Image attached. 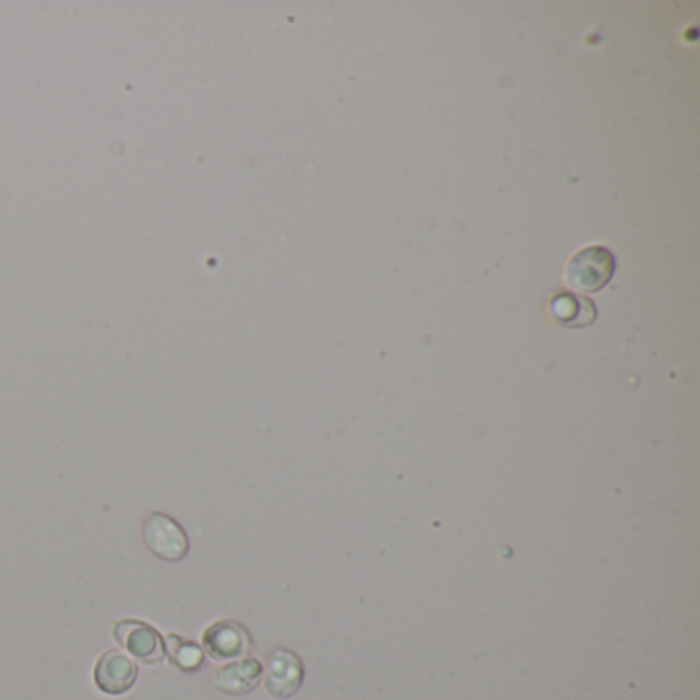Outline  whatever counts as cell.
Instances as JSON below:
<instances>
[{
	"instance_id": "2",
	"label": "cell",
	"mask_w": 700,
	"mask_h": 700,
	"mask_svg": "<svg viewBox=\"0 0 700 700\" xmlns=\"http://www.w3.org/2000/svg\"><path fill=\"white\" fill-rule=\"evenodd\" d=\"M615 255L602 247L584 248L567 265L565 282L569 288L590 294L605 288L615 274Z\"/></svg>"
},
{
	"instance_id": "3",
	"label": "cell",
	"mask_w": 700,
	"mask_h": 700,
	"mask_svg": "<svg viewBox=\"0 0 700 700\" xmlns=\"http://www.w3.org/2000/svg\"><path fill=\"white\" fill-rule=\"evenodd\" d=\"M113 637L128 653L142 663H159L165 659V643L159 631L142 620H120L113 627Z\"/></svg>"
},
{
	"instance_id": "5",
	"label": "cell",
	"mask_w": 700,
	"mask_h": 700,
	"mask_svg": "<svg viewBox=\"0 0 700 700\" xmlns=\"http://www.w3.org/2000/svg\"><path fill=\"white\" fill-rule=\"evenodd\" d=\"M95 684L110 697H120L136 684L138 668L122 651H105L95 663Z\"/></svg>"
},
{
	"instance_id": "8",
	"label": "cell",
	"mask_w": 700,
	"mask_h": 700,
	"mask_svg": "<svg viewBox=\"0 0 700 700\" xmlns=\"http://www.w3.org/2000/svg\"><path fill=\"white\" fill-rule=\"evenodd\" d=\"M550 308L555 318L567 327H584L596 318L594 304L586 298H577L574 294H559L550 304Z\"/></svg>"
},
{
	"instance_id": "1",
	"label": "cell",
	"mask_w": 700,
	"mask_h": 700,
	"mask_svg": "<svg viewBox=\"0 0 700 700\" xmlns=\"http://www.w3.org/2000/svg\"><path fill=\"white\" fill-rule=\"evenodd\" d=\"M146 549L165 564H177L190 552V538L183 526L163 511H152L142 526Z\"/></svg>"
},
{
	"instance_id": "7",
	"label": "cell",
	"mask_w": 700,
	"mask_h": 700,
	"mask_svg": "<svg viewBox=\"0 0 700 700\" xmlns=\"http://www.w3.org/2000/svg\"><path fill=\"white\" fill-rule=\"evenodd\" d=\"M263 668L257 659L247 658L220 666L212 673V687L233 697H243L255 690L262 680Z\"/></svg>"
},
{
	"instance_id": "9",
	"label": "cell",
	"mask_w": 700,
	"mask_h": 700,
	"mask_svg": "<svg viewBox=\"0 0 700 700\" xmlns=\"http://www.w3.org/2000/svg\"><path fill=\"white\" fill-rule=\"evenodd\" d=\"M165 656L181 672H197L204 668V651L197 643L183 639L179 635H169L165 643Z\"/></svg>"
},
{
	"instance_id": "4",
	"label": "cell",
	"mask_w": 700,
	"mask_h": 700,
	"mask_svg": "<svg viewBox=\"0 0 700 700\" xmlns=\"http://www.w3.org/2000/svg\"><path fill=\"white\" fill-rule=\"evenodd\" d=\"M303 684V663L288 649H275L267 658L265 688L275 699H290Z\"/></svg>"
},
{
	"instance_id": "6",
	"label": "cell",
	"mask_w": 700,
	"mask_h": 700,
	"mask_svg": "<svg viewBox=\"0 0 700 700\" xmlns=\"http://www.w3.org/2000/svg\"><path fill=\"white\" fill-rule=\"evenodd\" d=\"M202 643L210 658L224 661L245 656L251 647V637L243 625L234 620H219L204 631Z\"/></svg>"
}]
</instances>
